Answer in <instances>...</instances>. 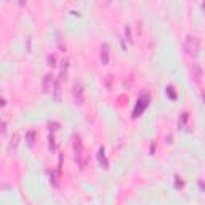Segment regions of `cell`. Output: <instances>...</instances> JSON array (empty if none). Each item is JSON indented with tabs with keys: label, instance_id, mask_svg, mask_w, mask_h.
Wrapping results in <instances>:
<instances>
[{
	"label": "cell",
	"instance_id": "obj_8",
	"mask_svg": "<svg viewBox=\"0 0 205 205\" xmlns=\"http://www.w3.org/2000/svg\"><path fill=\"white\" fill-rule=\"evenodd\" d=\"M26 136H27V144H29V146L32 147V146H34V136H35V133L32 132V130H29Z\"/></svg>",
	"mask_w": 205,
	"mask_h": 205
},
{
	"label": "cell",
	"instance_id": "obj_4",
	"mask_svg": "<svg viewBox=\"0 0 205 205\" xmlns=\"http://www.w3.org/2000/svg\"><path fill=\"white\" fill-rule=\"evenodd\" d=\"M74 96H76L77 104H82V102H83V90H82V85H76V87H74Z\"/></svg>",
	"mask_w": 205,
	"mask_h": 205
},
{
	"label": "cell",
	"instance_id": "obj_7",
	"mask_svg": "<svg viewBox=\"0 0 205 205\" xmlns=\"http://www.w3.org/2000/svg\"><path fill=\"white\" fill-rule=\"evenodd\" d=\"M50 80H51V76H50V74H46L45 80H43V91H50Z\"/></svg>",
	"mask_w": 205,
	"mask_h": 205
},
{
	"label": "cell",
	"instance_id": "obj_10",
	"mask_svg": "<svg viewBox=\"0 0 205 205\" xmlns=\"http://www.w3.org/2000/svg\"><path fill=\"white\" fill-rule=\"evenodd\" d=\"M48 63L50 66H55V56H48Z\"/></svg>",
	"mask_w": 205,
	"mask_h": 205
},
{
	"label": "cell",
	"instance_id": "obj_2",
	"mask_svg": "<svg viewBox=\"0 0 205 205\" xmlns=\"http://www.w3.org/2000/svg\"><path fill=\"white\" fill-rule=\"evenodd\" d=\"M184 51L188 55H192V56H195V55L199 53V39L194 35H189L188 39H186L184 42Z\"/></svg>",
	"mask_w": 205,
	"mask_h": 205
},
{
	"label": "cell",
	"instance_id": "obj_9",
	"mask_svg": "<svg viewBox=\"0 0 205 205\" xmlns=\"http://www.w3.org/2000/svg\"><path fill=\"white\" fill-rule=\"evenodd\" d=\"M59 82L61 80L55 82V99H56V101H59Z\"/></svg>",
	"mask_w": 205,
	"mask_h": 205
},
{
	"label": "cell",
	"instance_id": "obj_5",
	"mask_svg": "<svg viewBox=\"0 0 205 205\" xmlns=\"http://www.w3.org/2000/svg\"><path fill=\"white\" fill-rule=\"evenodd\" d=\"M101 61H102V64L109 63V45L107 43H104L101 46Z\"/></svg>",
	"mask_w": 205,
	"mask_h": 205
},
{
	"label": "cell",
	"instance_id": "obj_6",
	"mask_svg": "<svg viewBox=\"0 0 205 205\" xmlns=\"http://www.w3.org/2000/svg\"><path fill=\"white\" fill-rule=\"evenodd\" d=\"M99 162L104 168H107V162H106V157H104V147L99 149Z\"/></svg>",
	"mask_w": 205,
	"mask_h": 205
},
{
	"label": "cell",
	"instance_id": "obj_1",
	"mask_svg": "<svg viewBox=\"0 0 205 205\" xmlns=\"http://www.w3.org/2000/svg\"><path fill=\"white\" fill-rule=\"evenodd\" d=\"M74 152H76V160L80 167L85 165V151H83V144L80 136H74Z\"/></svg>",
	"mask_w": 205,
	"mask_h": 205
},
{
	"label": "cell",
	"instance_id": "obj_3",
	"mask_svg": "<svg viewBox=\"0 0 205 205\" xmlns=\"http://www.w3.org/2000/svg\"><path fill=\"white\" fill-rule=\"evenodd\" d=\"M18 143H20V135L18 133H15L13 136H11V141H10V144H8V152H15L16 151V147H18Z\"/></svg>",
	"mask_w": 205,
	"mask_h": 205
}]
</instances>
